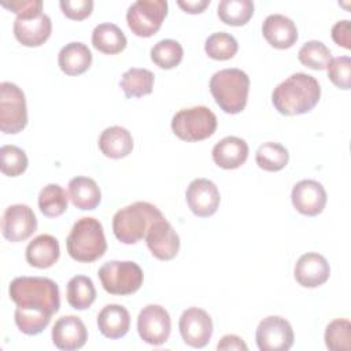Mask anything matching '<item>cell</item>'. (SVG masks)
<instances>
[{
  "label": "cell",
  "mask_w": 351,
  "mask_h": 351,
  "mask_svg": "<svg viewBox=\"0 0 351 351\" xmlns=\"http://www.w3.org/2000/svg\"><path fill=\"white\" fill-rule=\"evenodd\" d=\"M52 22L43 12V1L34 3L25 11L16 15L14 22V36L25 47H40L51 36Z\"/></svg>",
  "instance_id": "obj_8"
},
{
  "label": "cell",
  "mask_w": 351,
  "mask_h": 351,
  "mask_svg": "<svg viewBox=\"0 0 351 351\" xmlns=\"http://www.w3.org/2000/svg\"><path fill=\"white\" fill-rule=\"evenodd\" d=\"M254 15L251 0H222L218 4L219 19L230 26H243Z\"/></svg>",
  "instance_id": "obj_33"
},
{
  "label": "cell",
  "mask_w": 351,
  "mask_h": 351,
  "mask_svg": "<svg viewBox=\"0 0 351 351\" xmlns=\"http://www.w3.org/2000/svg\"><path fill=\"white\" fill-rule=\"evenodd\" d=\"M59 5L62 12L73 21H82L88 18L93 10L92 0H62Z\"/></svg>",
  "instance_id": "obj_40"
},
{
  "label": "cell",
  "mask_w": 351,
  "mask_h": 351,
  "mask_svg": "<svg viewBox=\"0 0 351 351\" xmlns=\"http://www.w3.org/2000/svg\"><path fill=\"white\" fill-rule=\"evenodd\" d=\"M298 58L300 63L308 69L325 70L332 60V52L322 41L311 40L300 47Z\"/></svg>",
  "instance_id": "obj_35"
},
{
  "label": "cell",
  "mask_w": 351,
  "mask_h": 351,
  "mask_svg": "<svg viewBox=\"0 0 351 351\" xmlns=\"http://www.w3.org/2000/svg\"><path fill=\"white\" fill-rule=\"evenodd\" d=\"M99 148L107 158L121 159L132 152L133 137L130 132L122 126H110L101 132Z\"/></svg>",
  "instance_id": "obj_25"
},
{
  "label": "cell",
  "mask_w": 351,
  "mask_h": 351,
  "mask_svg": "<svg viewBox=\"0 0 351 351\" xmlns=\"http://www.w3.org/2000/svg\"><path fill=\"white\" fill-rule=\"evenodd\" d=\"M137 330L140 337L151 346L166 343L171 332V319L167 310L159 304L145 306L138 314Z\"/></svg>",
  "instance_id": "obj_12"
},
{
  "label": "cell",
  "mask_w": 351,
  "mask_h": 351,
  "mask_svg": "<svg viewBox=\"0 0 351 351\" xmlns=\"http://www.w3.org/2000/svg\"><path fill=\"white\" fill-rule=\"evenodd\" d=\"M217 348L218 350H243V351L248 350L243 339L236 335H225L217 344Z\"/></svg>",
  "instance_id": "obj_42"
},
{
  "label": "cell",
  "mask_w": 351,
  "mask_h": 351,
  "mask_svg": "<svg viewBox=\"0 0 351 351\" xmlns=\"http://www.w3.org/2000/svg\"><path fill=\"white\" fill-rule=\"evenodd\" d=\"M292 204L303 215L315 217L326 204V191L318 181L302 180L295 184L291 193Z\"/></svg>",
  "instance_id": "obj_16"
},
{
  "label": "cell",
  "mask_w": 351,
  "mask_h": 351,
  "mask_svg": "<svg viewBox=\"0 0 351 351\" xmlns=\"http://www.w3.org/2000/svg\"><path fill=\"white\" fill-rule=\"evenodd\" d=\"M66 247L69 255L78 262H95L107 250V241L101 223L92 217L78 219L67 236Z\"/></svg>",
  "instance_id": "obj_5"
},
{
  "label": "cell",
  "mask_w": 351,
  "mask_h": 351,
  "mask_svg": "<svg viewBox=\"0 0 351 351\" xmlns=\"http://www.w3.org/2000/svg\"><path fill=\"white\" fill-rule=\"evenodd\" d=\"M93 47L107 55H115L126 48L128 40L123 32L114 23H100L92 32Z\"/></svg>",
  "instance_id": "obj_27"
},
{
  "label": "cell",
  "mask_w": 351,
  "mask_h": 351,
  "mask_svg": "<svg viewBox=\"0 0 351 351\" xmlns=\"http://www.w3.org/2000/svg\"><path fill=\"white\" fill-rule=\"evenodd\" d=\"M0 159L1 173L8 177L21 176L29 165L26 152L22 148L12 144H7L0 148Z\"/></svg>",
  "instance_id": "obj_38"
},
{
  "label": "cell",
  "mask_w": 351,
  "mask_h": 351,
  "mask_svg": "<svg viewBox=\"0 0 351 351\" xmlns=\"http://www.w3.org/2000/svg\"><path fill=\"white\" fill-rule=\"evenodd\" d=\"M210 92L222 111L239 114L247 104L250 77L240 69L219 70L210 80Z\"/></svg>",
  "instance_id": "obj_4"
},
{
  "label": "cell",
  "mask_w": 351,
  "mask_h": 351,
  "mask_svg": "<svg viewBox=\"0 0 351 351\" xmlns=\"http://www.w3.org/2000/svg\"><path fill=\"white\" fill-rule=\"evenodd\" d=\"M171 130L184 141H202L217 130V117L204 106L182 108L173 117Z\"/></svg>",
  "instance_id": "obj_6"
},
{
  "label": "cell",
  "mask_w": 351,
  "mask_h": 351,
  "mask_svg": "<svg viewBox=\"0 0 351 351\" xmlns=\"http://www.w3.org/2000/svg\"><path fill=\"white\" fill-rule=\"evenodd\" d=\"M69 195L58 184L45 185L38 195V208L40 211L49 218L62 215L67 210Z\"/></svg>",
  "instance_id": "obj_31"
},
{
  "label": "cell",
  "mask_w": 351,
  "mask_h": 351,
  "mask_svg": "<svg viewBox=\"0 0 351 351\" xmlns=\"http://www.w3.org/2000/svg\"><path fill=\"white\" fill-rule=\"evenodd\" d=\"M60 255L59 241L51 234L34 237L26 247V261L37 269H48L56 263Z\"/></svg>",
  "instance_id": "obj_22"
},
{
  "label": "cell",
  "mask_w": 351,
  "mask_h": 351,
  "mask_svg": "<svg viewBox=\"0 0 351 351\" xmlns=\"http://www.w3.org/2000/svg\"><path fill=\"white\" fill-rule=\"evenodd\" d=\"M88 340V330L80 317H60L52 328V341L56 348L64 351L80 350Z\"/></svg>",
  "instance_id": "obj_19"
},
{
  "label": "cell",
  "mask_w": 351,
  "mask_h": 351,
  "mask_svg": "<svg viewBox=\"0 0 351 351\" xmlns=\"http://www.w3.org/2000/svg\"><path fill=\"white\" fill-rule=\"evenodd\" d=\"M255 339L261 351H287L293 344V330L285 318L269 315L259 322Z\"/></svg>",
  "instance_id": "obj_11"
},
{
  "label": "cell",
  "mask_w": 351,
  "mask_h": 351,
  "mask_svg": "<svg viewBox=\"0 0 351 351\" xmlns=\"http://www.w3.org/2000/svg\"><path fill=\"white\" fill-rule=\"evenodd\" d=\"M162 218L165 217L156 206L148 202H134L114 214L112 230L121 243L136 244Z\"/></svg>",
  "instance_id": "obj_2"
},
{
  "label": "cell",
  "mask_w": 351,
  "mask_h": 351,
  "mask_svg": "<svg viewBox=\"0 0 351 351\" xmlns=\"http://www.w3.org/2000/svg\"><path fill=\"white\" fill-rule=\"evenodd\" d=\"M239 49L236 38L225 32L213 33L207 37L204 44L206 53L215 60H228L232 59Z\"/></svg>",
  "instance_id": "obj_36"
},
{
  "label": "cell",
  "mask_w": 351,
  "mask_h": 351,
  "mask_svg": "<svg viewBox=\"0 0 351 351\" xmlns=\"http://www.w3.org/2000/svg\"><path fill=\"white\" fill-rule=\"evenodd\" d=\"M27 125V108L23 90L8 81L0 84V129L16 134Z\"/></svg>",
  "instance_id": "obj_9"
},
{
  "label": "cell",
  "mask_w": 351,
  "mask_h": 351,
  "mask_svg": "<svg viewBox=\"0 0 351 351\" xmlns=\"http://www.w3.org/2000/svg\"><path fill=\"white\" fill-rule=\"evenodd\" d=\"M15 324L18 329L29 336L41 333L51 322L52 314L47 310L27 306H18L15 310Z\"/></svg>",
  "instance_id": "obj_28"
},
{
  "label": "cell",
  "mask_w": 351,
  "mask_h": 351,
  "mask_svg": "<svg viewBox=\"0 0 351 351\" xmlns=\"http://www.w3.org/2000/svg\"><path fill=\"white\" fill-rule=\"evenodd\" d=\"M37 229L33 210L26 204H12L5 208L1 219V233L11 243L29 239Z\"/></svg>",
  "instance_id": "obj_14"
},
{
  "label": "cell",
  "mask_w": 351,
  "mask_h": 351,
  "mask_svg": "<svg viewBox=\"0 0 351 351\" xmlns=\"http://www.w3.org/2000/svg\"><path fill=\"white\" fill-rule=\"evenodd\" d=\"M248 158V144L236 136H228L219 140L213 148V160L217 166L230 170L237 169Z\"/></svg>",
  "instance_id": "obj_21"
},
{
  "label": "cell",
  "mask_w": 351,
  "mask_h": 351,
  "mask_svg": "<svg viewBox=\"0 0 351 351\" xmlns=\"http://www.w3.org/2000/svg\"><path fill=\"white\" fill-rule=\"evenodd\" d=\"M182 55H184V49L181 44L171 38L160 40L151 48L152 62L158 67L165 70H170L178 66L182 60Z\"/></svg>",
  "instance_id": "obj_34"
},
{
  "label": "cell",
  "mask_w": 351,
  "mask_h": 351,
  "mask_svg": "<svg viewBox=\"0 0 351 351\" xmlns=\"http://www.w3.org/2000/svg\"><path fill=\"white\" fill-rule=\"evenodd\" d=\"M321 97L318 81L306 73H295L278 84L271 101L282 115H300L311 111Z\"/></svg>",
  "instance_id": "obj_1"
},
{
  "label": "cell",
  "mask_w": 351,
  "mask_h": 351,
  "mask_svg": "<svg viewBox=\"0 0 351 351\" xmlns=\"http://www.w3.org/2000/svg\"><path fill=\"white\" fill-rule=\"evenodd\" d=\"M69 197L80 210H93L101 200V192L95 180L78 176L69 182Z\"/></svg>",
  "instance_id": "obj_26"
},
{
  "label": "cell",
  "mask_w": 351,
  "mask_h": 351,
  "mask_svg": "<svg viewBox=\"0 0 351 351\" xmlns=\"http://www.w3.org/2000/svg\"><path fill=\"white\" fill-rule=\"evenodd\" d=\"M67 303L75 310L90 307L96 299L93 281L86 276H74L67 282Z\"/></svg>",
  "instance_id": "obj_30"
},
{
  "label": "cell",
  "mask_w": 351,
  "mask_h": 351,
  "mask_svg": "<svg viewBox=\"0 0 351 351\" xmlns=\"http://www.w3.org/2000/svg\"><path fill=\"white\" fill-rule=\"evenodd\" d=\"M255 160L256 165L266 171H280L288 165L289 154L282 144L267 141L256 149Z\"/></svg>",
  "instance_id": "obj_32"
},
{
  "label": "cell",
  "mask_w": 351,
  "mask_h": 351,
  "mask_svg": "<svg viewBox=\"0 0 351 351\" xmlns=\"http://www.w3.org/2000/svg\"><path fill=\"white\" fill-rule=\"evenodd\" d=\"M167 15L166 0H137L126 12L128 26L138 37H151L162 26Z\"/></svg>",
  "instance_id": "obj_10"
},
{
  "label": "cell",
  "mask_w": 351,
  "mask_h": 351,
  "mask_svg": "<svg viewBox=\"0 0 351 351\" xmlns=\"http://www.w3.org/2000/svg\"><path fill=\"white\" fill-rule=\"evenodd\" d=\"M185 196L191 211L200 218L215 214L221 202L217 185L207 178H195L191 181Z\"/></svg>",
  "instance_id": "obj_15"
},
{
  "label": "cell",
  "mask_w": 351,
  "mask_h": 351,
  "mask_svg": "<svg viewBox=\"0 0 351 351\" xmlns=\"http://www.w3.org/2000/svg\"><path fill=\"white\" fill-rule=\"evenodd\" d=\"M178 328L185 344L193 348L206 347L213 336L211 317L199 307L186 308L180 317Z\"/></svg>",
  "instance_id": "obj_13"
},
{
  "label": "cell",
  "mask_w": 351,
  "mask_h": 351,
  "mask_svg": "<svg viewBox=\"0 0 351 351\" xmlns=\"http://www.w3.org/2000/svg\"><path fill=\"white\" fill-rule=\"evenodd\" d=\"M295 280L304 288H317L325 284L330 276V266L318 252L303 254L293 269Z\"/></svg>",
  "instance_id": "obj_18"
},
{
  "label": "cell",
  "mask_w": 351,
  "mask_h": 351,
  "mask_svg": "<svg viewBox=\"0 0 351 351\" xmlns=\"http://www.w3.org/2000/svg\"><path fill=\"white\" fill-rule=\"evenodd\" d=\"M119 86L129 99L149 95L154 86V73L147 69L132 67L122 74Z\"/></svg>",
  "instance_id": "obj_29"
},
{
  "label": "cell",
  "mask_w": 351,
  "mask_h": 351,
  "mask_svg": "<svg viewBox=\"0 0 351 351\" xmlns=\"http://www.w3.org/2000/svg\"><path fill=\"white\" fill-rule=\"evenodd\" d=\"M147 247L160 261H171L180 250V237L166 218L156 221L148 230Z\"/></svg>",
  "instance_id": "obj_17"
},
{
  "label": "cell",
  "mask_w": 351,
  "mask_h": 351,
  "mask_svg": "<svg viewBox=\"0 0 351 351\" xmlns=\"http://www.w3.org/2000/svg\"><path fill=\"white\" fill-rule=\"evenodd\" d=\"M329 80L340 89L351 88V59L350 56H339L326 66Z\"/></svg>",
  "instance_id": "obj_39"
},
{
  "label": "cell",
  "mask_w": 351,
  "mask_h": 351,
  "mask_svg": "<svg viewBox=\"0 0 351 351\" xmlns=\"http://www.w3.org/2000/svg\"><path fill=\"white\" fill-rule=\"evenodd\" d=\"M177 4L188 14H200L210 4V0H178Z\"/></svg>",
  "instance_id": "obj_43"
},
{
  "label": "cell",
  "mask_w": 351,
  "mask_h": 351,
  "mask_svg": "<svg viewBox=\"0 0 351 351\" xmlns=\"http://www.w3.org/2000/svg\"><path fill=\"white\" fill-rule=\"evenodd\" d=\"M325 344L330 351L351 348V324L346 318L333 319L325 329Z\"/></svg>",
  "instance_id": "obj_37"
},
{
  "label": "cell",
  "mask_w": 351,
  "mask_h": 351,
  "mask_svg": "<svg viewBox=\"0 0 351 351\" xmlns=\"http://www.w3.org/2000/svg\"><path fill=\"white\" fill-rule=\"evenodd\" d=\"M8 292L16 306L43 308L52 315L60 307L59 288L47 277H16L10 282Z\"/></svg>",
  "instance_id": "obj_3"
},
{
  "label": "cell",
  "mask_w": 351,
  "mask_h": 351,
  "mask_svg": "<svg viewBox=\"0 0 351 351\" xmlns=\"http://www.w3.org/2000/svg\"><path fill=\"white\" fill-rule=\"evenodd\" d=\"M262 33L266 41L277 49L291 48L298 40V27L295 22L281 14L266 16L262 25Z\"/></svg>",
  "instance_id": "obj_20"
},
{
  "label": "cell",
  "mask_w": 351,
  "mask_h": 351,
  "mask_svg": "<svg viewBox=\"0 0 351 351\" xmlns=\"http://www.w3.org/2000/svg\"><path fill=\"white\" fill-rule=\"evenodd\" d=\"M97 326L104 337H123L130 328L129 311L121 304H107L97 315Z\"/></svg>",
  "instance_id": "obj_23"
},
{
  "label": "cell",
  "mask_w": 351,
  "mask_h": 351,
  "mask_svg": "<svg viewBox=\"0 0 351 351\" xmlns=\"http://www.w3.org/2000/svg\"><path fill=\"white\" fill-rule=\"evenodd\" d=\"M58 63L66 75H80L90 67L92 52L85 44L73 41L59 51Z\"/></svg>",
  "instance_id": "obj_24"
},
{
  "label": "cell",
  "mask_w": 351,
  "mask_h": 351,
  "mask_svg": "<svg viewBox=\"0 0 351 351\" xmlns=\"http://www.w3.org/2000/svg\"><path fill=\"white\" fill-rule=\"evenodd\" d=\"M351 23L348 19H344V21H339L333 25L332 27V38L333 41L346 48V49H350L351 48Z\"/></svg>",
  "instance_id": "obj_41"
},
{
  "label": "cell",
  "mask_w": 351,
  "mask_h": 351,
  "mask_svg": "<svg viewBox=\"0 0 351 351\" xmlns=\"http://www.w3.org/2000/svg\"><path fill=\"white\" fill-rule=\"evenodd\" d=\"M103 288L111 295H132L143 285L144 274L133 261H110L99 269Z\"/></svg>",
  "instance_id": "obj_7"
}]
</instances>
